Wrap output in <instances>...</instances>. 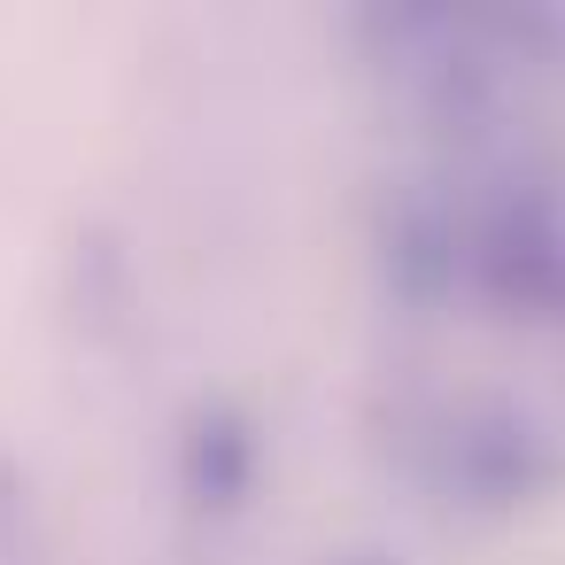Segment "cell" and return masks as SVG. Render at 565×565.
I'll return each instance as SVG.
<instances>
[{
  "label": "cell",
  "instance_id": "cell-6",
  "mask_svg": "<svg viewBox=\"0 0 565 565\" xmlns=\"http://www.w3.org/2000/svg\"><path fill=\"white\" fill-rule=\"evenodd\" d=\"M341 565H387V557H341Z\"/></svg>",
  "mask_w": 565,
  "mask_h": 565
},
{
  "label": "cell",
  "instance_id": "cell-2",
  "mask_svg": "<svg viewBox=\"0 0 565 565\" xmlns=\"http://www.w3.org/2000/svg\"><path fill=\"white\" fill-rule=\"evenodd\" d=\"M256 418L241 403H202L186 418V441H179V488L194 511H241V495L256 488Z\"/></svg>",
  "mask_w": 565,
  "mask_h": 565
},
{
  "label": "cell",
  "instance_id": "cell-3",
  "mask_svg": "<svg viewBox=\"0 0 565 565\" xmlns=\"http://www.w3.org/2000/svg\"><path fill=\"white\" fill-rule=\"evenodd\" d=\"M449 472L465 480V495H480V503H511V495H534V488L550 480V457H542V441H534L519 418L488 411V418H472V426L457 434Z\"/></svg>",
  "mask_w": 565,
  "mask_h": 565
},
{
  "label": "cell",
  "instance_id": "cell-1",
  "mask_svg": "<svg viewBox=\"0 0 565 565\" xmlns=\"http://www.w3.org/2000/svg\"><path fill=\"white\" fill-rule=\"evenodd\" d=\"M480 287L511 310H534V318H557L565 310V217L542 202V194H519L503 202L488 225H480Z\"/></svg>",
  "mask_w": 565,
  "mask_h": 565
},
{
  "label": "cell",
  "instance_id": "cell-5",
  "mask_svg": "<svg viewBox=\"0 0 565 565\" xmlns=\"http://www.w3.org/2000/svg\"><path fill=\"white\" fill-rule=\"evenodd\" d=\"M24 519H32V480H24V465L9 449H0V557L24 542Z\"/></svg>",
  "mask_w": 565,
  "mask_h": 565
},
{
  "label": "cell",
  "instance_id": "cell-4",
  "mask_svg": "<svg viewBox=\"0 0 565 565\" xmlns=\"http://www.w3.org/2000/svg\"><path fill=\"white\" fill-rule=\"evenodd\" d=\"M387 279L403 302H441L457 279V233L441 210H403L387 233Z\"/></svg>",
  "mask_w": 565,
  "mask_h": 565
}]
</instances>
